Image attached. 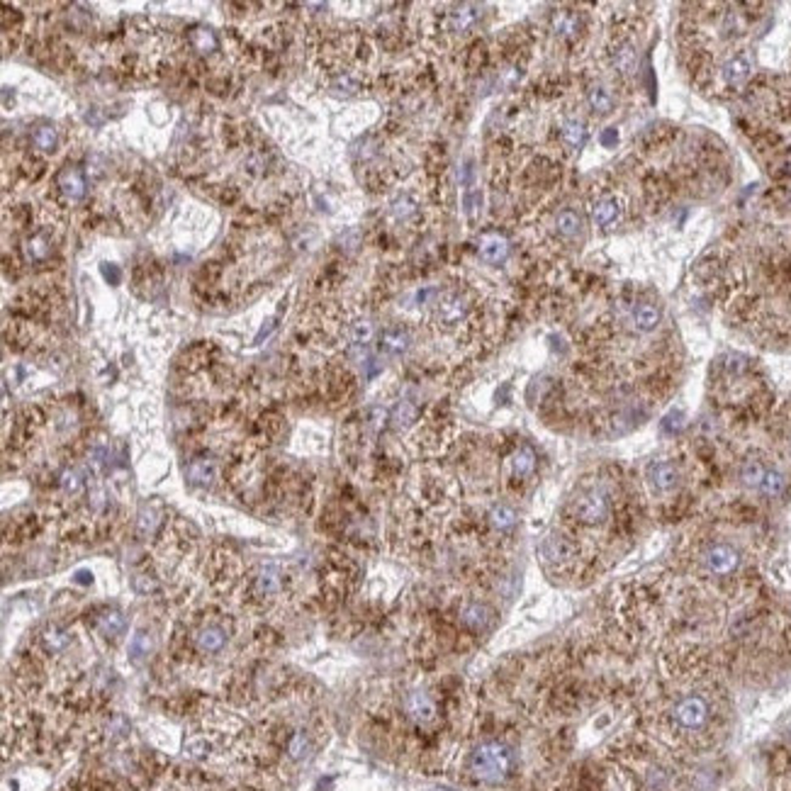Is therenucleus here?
<instances>
[{"mask_svg":"<svg viewBox=\"0 0 791 791\" xmlns=\"http://www.w3.org/2000/svg\"><path fill=\"white\" fill-rule=\"evenodd\" d=\"M35 146L42 151H54L57 149V129L52 127H40L35 131Z\"/></svg>","mask_w":791,"mask_h":791,"instance_id":"obj_31","label":"nucleus"},{"mask_svg":"<svg viewBox=\"0 0 791 791\" xmlns=\"http://www.w3.org/2000/svg\"><path fill=\"white\" fill-rule=\"evenodd\" d=\"M490 524L497 531H512L516 524V512L512 507H507V504H497L490 512Z\"/></svg>","mask_w":791,"mask_h":791,"instance_id":"obj_21","label":"nucleus"},{"mask_svg":"<svg viewBox=\"0 0 791 791\" xmlns=\"http://www.w3.org/2000/svg\"><path fill=\"white\" fill-rule=\"evenodd\" d=\"M592 217H594L597 227H607V224H611L614 219L619 217L616 200H611V197H602V200H597V205L592 207Z\"/></svg>","mask_w":791,"mask_h":791,"instance_id":"obj_20","label":"nucleus"},{"mask_svg":"<svg viewBox=\"0 0 791 791\" xmlns=\"http://www.w3.org/2000/svg\"><path fill=\"white\" fill-rule=\"evenodd\" d=\"M458 616H460V623H463L468 631H472V633H482V631H487L492 623L490 607H485V604H480V602L463 604Z\"/></svg>","mask_w":791,"mask_h":791,"instance_id":"obj_10","label":"nucleus"},{"mask_svg":"<svg viewBox=\"0 0 791 791\" xmlns=\"http://www.w3.org/2000/svg\"><path fill=\"white\" fill-rule=\"evenodd\" d=\"M556 227H558V232L565 236V239H573V236H578V234H580V229H582V219H580V214H578V212L565 210V212H560V214H558Z\"/></svg>","mask_w":791,"mask_h":791,"instance_id":"obj_23","label":"nucleus"},{"mask_svg":"<svg viewBox=\"0 0 791 791\" xmlns=\"http://www.w3.org/2000/svg\"><path fill=\"white\" fill-rule=\"evenodd\" d=\"M587 136V129L582 122H568L563 127V141L568 146H582V141H585Z\"/></svg>","mask_w":791,"mask_h":791,"instance_id":"obj_29","label":"nucleus"},{"mask_svg":"<svg viewBox=\"0 0 791 791\" xmlns=\"http://www.w3.org/2000/svg\"><path fill=\"white\" fill-rule=\"evenodd\" d=\"M404 713L411 723H416V726H431L438 716V708L428 691L411 689L409 694L404 696Z\"/></svg>","mask_w":791,"mask_h":791,"instance_id":"obj_5","label":"nucleus"},{"mask_svg":"<svg viewBox=\"0 0 791 791\" xmlns=\"http://www.w3.org/2000/svg\"><path fill=\"white\" fill-rule=\"evenodd\" d=\"M477 251H480L482 261L492 263V266H497V263H502L504 258L509 256V241L504 239V236H499V234H485L480 239V246H477Z\"/></svg>","mask_w":791,"mask_h":791,"instance_id":"obj_12","label":"nucleus"},{"mask_svg":"<svg viewBox=\"0 0 791 791\" xmlns=\"http://www.w3.org/2000/svg\"><path fill=\"white\" fill-rule=\"evenodd\" d=\"M190 485L195 487H207L214 480V460L212 458H195L190 460L188 470H185Z\"/></svg>","mask_w":791,"mask_h":791,"instance_id":"obj_13","label":"nucleus"},{"mask_svg":"<svg viewBox=\"0 0 791 791\" xmlns=\"http://www.w3.org/2000/svg\"><path fill=\"white\" fill-rule=\"evenodd\" d=\"M750 76V61L745 57H733L723 66V81L728 86H740Z\"/></svg>","mask_w":791,"mask_h":791,"instance_id":"obj_18","label":"nucleus"},{"mask_svg":"<svg viewBox=\"0 0 791 791\" xmlns=\"http://www.w3.org/2000/svg\"><path fill=\"white\" fill-rule=\"evenodd\" d=\"M414 419H416V404H414V402H409V399H402V402H399L397 406H394V411H392V424L397 426V428L409 426Z\"/></svg>","mask_w":791,"mask_h":791,"instance_id":"obj_28","label":"nucleus"},{"mask_svg":"<svg viewBox=\"0 0 791 791\" xmlns=\"http://www.w3.org/2000/svg\"><path fill=\"white\" fill-rule=\"evenodd\" d=\"M648 482L655 492H672L679 485V470L669 460H655L648 468Z\"/></svg>","mask_w":791,"mask_h":791,"instance_id":"obj_9","label":"nucleus"},{"mask_svg":"<svg viewBox=\"0 0 791 791\" xmlns=\"http://www.w3.org/2000/svg\"><path fill=\"white\" fill-rule=\"evenodd\" d=\"M380 346L387 353H402V351H406V346H409V336H406L402 329H387L380 339Z\"/></svg>","mask_w":791,"mask_h":791,"instance_id":"obj_24","label":"nucleus"},{"mask_svg":"<svg viewBox=\"0 0 791 791\" xmlns=\"http://www.w3.org/2000/svg\"><path fill=\"white\" fill-rule=\"evenodd\" d=\"M98 626H100V631H102V635H105V638L115 640L124 631V619H122V614L110 611L100 621H98Z\"/></svg>","mask_w":791,"mask_h":791,"instance_id":"obj_26","label":"nucleus"},{"mask_svg":"<svg viewBox=\"0 0 791 791\" xmlns=\"http://www.w3.org/2000/svg\"><path fill=\"white\" fill-rule=\"evenodd\" d=\"M534 470H536V453H534V448H529V446L516 448L514 455H512V472H514L516 480H526V477H529Z\"/></svg>","mask_w":791,"mask_h":791,"instance_id":"obj_14","label":"nucleus"},{"mask_svg":"<svg viewBox=\"0 0 791 791\" xmlns=\"http://www.w3.org/2000/svg\"><path fill=\"white\" fill-rule=\"evenodd\" d=\"M674 721L686 730H696L708 721V704L701 696H686L672 711Z\"/></svg>","mask_w":791,"mask_h":791,"instance_id":"obj_6","label":"nucleus"},{"mask_svg":"<svg viewBox=\"0 0 791 791\" xmlns=\"http://www.w3.org/2000/svg\"><path fill=\"white\" fill-rule=\"evenodd\" d=\"M765 463L757 458H750L743 463V468H740V482H743L745 487H750V490H760L762 480H765Z\"/></svg>","mask_w":791,"mask_h":791,"instance_id":"obj_17","label":"nucleus"},{"mask_svg":"<svg viewBox=\"0 0 791 791\" xmlns=\"http://www.w3.org/2000/svg\"><path fill=\"white\" fill-rule=\"evenodd\" d=\"M553 30L563 37H573L580 32V18L573 13H558L556 20H553Z\"/></svg>","mask_w":791,"mask_h":791,"instance_id":"obj_27","label":"nucleus"},{"mask_svg":"<svg viewBox=\"0 0 791 791\" xmlns=\"http://www.w3.org/2000/svg\"><path fill=\"white\" fill-rule=\"evenodd\" d=\"M477 18H480V8H477V5H463V8H458L453 13L450 25H453L455 32H463V30H468Z\"/></svg>","mask_w":791,"mask_h":791,"instance_id":"obj_25","label":"nucleus"},{"mask_svg":"<svg viewBox=\"0 0 791 791\" xmlns=\"http://www.w3.org/2000/svg\"><path fill=\"white\" fill-rule=\"evenodd\" d=\"M633 324L638 332H652L660 324V310L655 305H650V302H643L633 312Z\"/></svg>","mask_w":791,"mask_h":791,"instance_id":"obj_16","label":"nucleus"},{"mask_svg":"<svg viewBox=\"0 0 791 791\" xmlns=\"http://www.w3.org/2000/svg\"><path fill=\"white\" fill-rule=\"evenodd\" d=\"M512 770V752L502 743H482L470 755V772L477 782L499 784Z\"/></svg>","mask_w":791,"mask_h":791,"instance_id":"obj_2","label":"nucleus"},{"mask_svg":"<svg viewBox=\"0 0 791 791\" xmlns=\"http://www.w3.org/2000/svg\"><path fill=\"white\" fill-rule=\"evenodd\" d=\"M411 212H414V205H411L409 200L394 202V214H397V217H406V214H411Z\"/></svg>","mask_w":791,"mask_h":791,"instance_id":"obj_34","label":"nucleus"},{"mask_svg":"<svg viewBox=\"0 0 791 791\" xmlns=\"http://www.w3.org/2000/svg\"><path fill=\"white\" fill-rule=\"evenodd\" d=\"M22 251H25V258L30 263H40L49 254H52V249H49V241L44 239V236H32V239H27L25 246H22Z\"/></svg>","mask_w":791,"mask_h":791,"instance_id":"obj_22","label":"nucleus"},{"mask_svg":"<svg viewBox=\"0 0 791 791\" xmlns=\"http://www.w3.org/2000/svg\"><path fill=\"white\" fill-rule=\"evenodd\" d=\"M285 592V575L276 565H263L258 568L244 585V599L249 607L266 609L276 604L280 594Z\"/></svg>","mask_w":791,"mask_h":791,"instance_id":"obj_3","label":"nucleus"},{"mask_svg":"<svg viewBox=\"0 0 791 791\" xmlns=\"http://www.w3.org/2000/svg\"><path fill=\"white\" fill-rule=\"evenodd\" d=\"M102 273H105V278H107L112 285H117V283H119V271H117V268H115V266H102Z\"/></svg>","mask_w":791,"mask_h":791,"instance_id":"obj_35","label":"nucleus"},{"mask_svg":"<svg viewBox=\"0 0 791 791\" xmlns=\"http://www.w3.org/2000/svg\"><path fill=\"white\" fill-rule=\"evenodd\" d=\"M704 563L713 575H730L740 565V556L728 543H713L704 553Z\"/></svg>","mask_w":791,"mask_h":791,"instance_id":"obj_8","label":"nucleus"},{"mask_svg":"<svg viewBox=\"0 0 791 791\" xmlns=\"http://www.w3.org/2000/svg\"><path fill=\"white\" fill-rule=\"evenodd\" d=\"M575 519L587 526H599L609 516V497L602 490H587L582 492L573 504Z\"/></svg>","mask_w":791,"mask_h":791,"instance_id":"obj_4","label":"nucleus"},{"mask_svg":"<svg viewBox=\"0 0 791 791\" xmlns=\"http://www.w3.org/2000/svg\"><path fill=\"white\" fill-rule=\"evenodd\" d=\"M784 490H787V477H784L779 470L767 468L765 480H762V485H760V492L770 499H777V497H782Z\"/></svg>","mask_w":791,"mask_h":791,"instance_id":"obj_19","label":"nucleus"},{"mask_svg":"<svg viewBox=\"0 0 791 791\" xmlns=\"http://www.w3.org/2000/svg\"><path fill=\"white\" fill-rule=\"evenodd\" d=\"M470 312V302L463 293H448L446 298L438 302L436 307V320L443 327H458L460 322H465Z\"/></svg>","mask_w":791,"mask_h":791,"instance_id":"obj_7","label":"nucleus"},{"mask_svg":"<svg viewBox=\"0 0 791 791\" xmlns=\"http://www.w3.org/2000/svg\"><path fill=\"white\" fill-rule=\"evenodd\" d=\"M57 188L66 195V200H81L86 195V178L76 166H66L57 175Z\"/></svg>","mask_w":791,"mask_h":791,"instance_id":"obj_11","label":"nucleus"},{"mask_svg":"<svg viewBox=\"0 0 791 791\" xmlns=\"http://www.w3.org/2000/svg\"><path fill=\"white\" fill-rule=\"evenodd\" d=\"M373 339V324L370 322H358L353 324V341L358 346L368 344Z\"/></svg>","mask_w":791,"mask_h":791,"instance_id":"obj_33","label":"nucleus"},{"mask_svg":"<svg viewBox=\"0 0 791 791\" xmlns=\"http://www.w3.org/2000/svg\"><path fill=\"white\" fill-rule=\"evenodd\" d=\"M789 205H791V195H789Z\"/></svg>","mask_w":791,"mask_h":791,"instance_id":"obj_37","label":"nucleus"},{"mask_svg":"<svg viewBox=\"0 0 791 791\" xmlns=\"http://www.w3.org/2000/svg\"><path fill=\"white\" fill-rule=\"evenodd\" d=\"M590 105L597 110V112H609L611 110V95H609L604 88H592L590 90Z\"/></svg>","mask_w":791,"mask_h":791,"instance_id":"obj_32","label":"nucleus"},{"mask_svg":"<svg viewBox=\"0 0 791 791\" xmlns=\"http://www.w3.org/2000/svg\"><path fill=\"white\" fill-rule=\"evenodd\" d=\"M614 66L621 71L623 76H633L635 69H638V54H635L633 44L631 42H621L616 49H614Z\"/></svg>","mask_w":791,"mask_h":791,"instance_id":"obj_15","label":"nucleus"},{"mask_svg":"<svg viewBox=\"0 0 791 791\" xmlns=\"http://www.w3.org/2000/svg\"><path fill=\"white\" fill-rule=\"evenodd\" d=\"M234 628L236 621L229 614H224L222 609H207L180 623L173 648L190 660H207L229 645Z\"/></svg>","mask_w":791,"mask_h":791,"instance_id":"obj_1","label":"nucleus"},{"mask_svg":"<svg viewBox=\"0 0 791 791\" xmlns=\"http://www.w3.org/2000/svg\"><path fill=\"white\" fill-rule=\"evenodd\" d=\"M611 141H614V131H609V134L604 136V144H611Z\"/></svg>","mask_w":791,"mask_h":791,"instance_id":"obj_36","label":"nucleus"},{"mask_svg":"<svg viewBox=\"0 0 791 791\" xmlns=\"http://www.w3.org/2000/svg\"><path fill=\"white\" fill-rule=\"evenodd\" d=\"M193 47L200 54H210L217 49V37H214L210 30H195L193 32Z\"/></svg>","mask_w":791,"mask_h":791,"instance_id":"obj_30","label":"nucleus"}]
</instances>
